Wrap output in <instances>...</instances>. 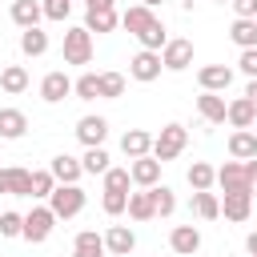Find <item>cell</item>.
<instances>
[{"mask_svg": "<svg viewBox=\"0 0 257 257\" xmlns=\"http://www.w3.org/2000/svg\"><path fill=\"white\" fill-rule=\"evenodd\" d=\"M120 24V12L116 8H84V28L92 32V36H104V32H112Z\"/></svg>", "mask_w": 257, "mask_h": 257, "instance_id": "ac0fdd59", "label": "cell"}, {"mask_svg": "<svg viewBox=\"0 0 257 257\" xmlns=\"http://www.w3.org/2000/svg\"><path fill=\"white\" fill-rule=\"evenodd\" d=\"M20 52L24 56H44L48 52V32L36 24V28H20Z\"/></svg>", "mask_w": 257, "mask_h": 257, "instance_id": "83f0119b", "label": "cell"}, {"mask_svg": "<svg viewBox=\"0 0 257 257\" xmlns=\"http://www.w3.org/2000/svg\"><path fill=\"white\" fill-rule=\"evenodd\" d=\"M245 173H249V189L257 193V157H253V161H245Z\"/></svg>", "mask_w": 257, "mask_h": 257, "instance_id": "7bdbcfd3", "label": "cell"}, {"mask_svg": "<svg viewBox=\"0 0 257 257\" xmlns=\"http://www.w3.org/2000/svg\"><path fill=\"white\" fill-rule=\"evenodd\" d=\"M40 8H44V20H68V12H72V0H40Z\"/></svg>", "mask_w": 257, "mask_h": 257, "instance_id": "f35d334b", "label": "cell"}, {"mask_svg": "<svg viewBox=\"0 0 257 257\" xmlns=\"http://www.w3.org/2000/svg\"><path fill=\"white\" fill-rule=\"evenodd\" d=\"M225 120H229L233 128H253V120H257V104H253V100L241 92V96H233V100H229Z\"/></svg>", "mask_w": 257, "mask_h": 257, "instance_id": "d6986e66", "label": "cell"}, {"mask_svg": "<svg viewBox=\"0 0 257 257\" xmlns=\"http://www.w3.org/2000/svg\"><path fill=\"white\" fill-rule=\"evenodd\" d=\"M120 153H124L128 161L149 157V153H153V133H145V128H128V133L120 137Z\"/></svg>", "mask_w": 257, "mask_h": 257, "instance_id": "603a6c76", "label": "cell"}, {"mask_svg": "<svg viewBox=\"0 0 257 257\" xmlns=\"http://www.w3.org/2000/svg\"><path fill=\"white\" fill-rule=\"evenodd\" d=\"M193 213H197V217H205V221H217V217H221V197H217L213 189L193 193Z\"/></svg>", "mask_w": 257, "mask_h": 257, "instance_id": "4dcf8cb0", "label": "cell"}, {"mask_svg": "<svg viewBox=\"0 0 257 257\" xmlns=\"http://www.w3.org/2000/svg\"><path fill=\"white\" fill-rule=\"evenodd\" d=\"M185 145H189V128L177 124V120H169V124L153 137V157H157L161 165H169V161H177V157L185 153Z\"/></svg>", "mask_w": 257, "mask_h": 257, "instance_id": "7a4b0ae2", "label": "cell"}, {"mask_svg": "<svg viewBox=\"0 0 257 257\" xmlns=\"http://www.w3.org/2000/svg\"><path fill=\"white\" fill-rule=\"evenodd\" d=\"M245 96H249V100H253V104H257V76H253V80H249V84H245Z\"/></svg>", "mask_w": 257, "mask_h": 257, "instance_id": "7dc6e473", "label": "cell"}, {"mask_svg": "<svg viewBox=\"0 0 257 257\" xmlns=\"http://www.w3.org/2000/svg\"><path fill=\"white\" fill-rule=\"evenodd\" d=\"M197 112H201L205 124H225V112H229L225 92H205V88H201V96H197Z\"/></svg>", "mask_w": 257, "mask_h": 257, "instance_id": "9a60e30c", "label": "cell"}, {"mask_svg": "<svg viewBox=\"0 0 257 257\" xmlns=\"http://www.w3.org/2000/svg\"><path fill=\"white\" fill-rule=\"evenodd\" d=\"M28 84H32V80H28V68H24V64H4V68H0V88H4L8 96H20Z\"/></svg>", "mask_w": 257, "mask_h": 257, "instance_id": "d4e9b609", "label": "cell"}, {"mask_svg": "<svg viewBox=\"0 0 257 257\" xmlns=\"http://www.w3.org/2000/svg\"><path fill=\"white\" fill-rule=\"evenodd\" d=\"M56 213H52V205L44 201V205H32V213H24V241L28 245H40V241H48L52 237V229H56Z\"/></svg>", "mask_w": 257, "mask_h": 257, "instance_id": "5b68a950", "label": "cell"}, {"mask_svg": "<svg viewBox=\"0 0 257 257\" xmlns=\"http://www.w3.org/2000/svg\"><path fill=\"white\" fill-rule=\"evenodd\" d=\"M161 161L149 153V157H137V161H128V173H133V185L137 189H153V185H161Z\"/></svg>", "mask_w": 257, "mask_h": 257, "instance_id": "7c38bea8", "label": "cell"}, {"mask_svg": "<svg viewBox=\"0 0 257 257\" xmlns=\"http://www.w3.org/2000/svg\"><path fill=\"white\" fill-rule=\"evenodd\" d=\"M185 181H189V189H193V193L213 189V185H217V169H213L209 161H193V165H189V173H185Z\"/></svg>", "mask_w": 257, "mask_h": 257, "instance_id": "4316f807", "label": "cell"}, {"mask_svg": "<svg viewBox=\"0 0 257 257\" xmlns=\"http://www.w3.org/2000/svg\"><path fill=\"white\" fill-rule=\"evenodd\" d=\"M161 68H165V60H161V52H153V48H141V52L128 60V76L141 80V84H153V80L161 76Z\"/></svg>", "mask_w": 257, "mask_h": 257, "instance_id": "8992f818", "label": "cell"}, {"mask_svg": "<svg viewBox=\"0 0 257 257\" xmlns=\"http://www.w3.org/2000/svg\"><path fill=\"white\" fill-rule=\"evenodd\" d=\"M141 4H145V8H161L165 0H141Z\"/></svg>", "mask_w": 257, "mask_h": 257, "instance_id": "c3c4849f", "label": "cell"}, {"mask_svg": "<svg viewBox=\"0 0 257 257\" xmlns=\"http://www.w3.org/2000/svg\"><path fill=\"white\" fill-rule=\"evenodd\" d=\"M48 169H52L56 185H80V177H84V165H80V157H72V153H56V157L48 161Z\"/></svg>", "mask_w": 257, "mask_h": 257, "instance_id": "8fae6325", "label": "cell"}, {"mask_svg": "<svg viewBox=\"0 0 257 257\" xmlns=\"http://www.w3.org/2000/svg\"><path fill=\"white\" fill-rule=\"evenodd\" d=\"M28 133V116H24V108H0V141H20Z\"/></svg>", "mask_w": 257, "mask_h": 257, "instance_id": "7402d4cb", "label": "cell"}, {"mask_svg": "<svg viewBox=\"0 0 257 257\" xmlns=\"http://www.w3.org/2000/svg\"><path fill=\"white\" fill-rule=\"evenodd\" d=\"M100 209H104L108 217H120V213L128 209V193H116V189H104V193H100Z\"/></svg>", "mask_w": 257, "mask_h": 257, "instance_id": "d590c367", "label": "cell"}, {"mask_svg": "<svg viewBox=\"0 0 257 257\" xmlns=\"http://www.w3.org/2000/svg\"><path fill=\"white\" fill-rule=\"evenodd\" d=\"M229 157L233 161H253L257 157V133L253 128H233L229 133Z\"/></svg>", "mask_w": 257, "mask_h": 257, "instance_id": "44dd1931", "label": "cell"}, {"mask_svg": "<svg viewBox=\"0 0 257 257\" xmlns=\"http://www.w3.org/2000/svg\"><path fill=\"white\" fill-rule=\"evenodd\" d=\"M169 249H173L177 257H197V249H201V229H197V225H177V229L169 233Z\"/></svg>", "mask_w": 257, "mask_h": 257, "instance_id": "2e32d148", "label": "cell"}, {"mask_svg": "<svg viewBox=\"0 0 257 257\" xmlns=\"http://www.w3.org/2000/svg\"><path fill=\"white\" fill-rule=\"evenodd\" d=\"M217 4H233V0H217Z\"/></svg>", "mask_w": 257, "mask_h": 257, "instance_id": "681fc988", "label": "cell"}, {"mask_svg": "<svg viewBox=\"0 0 257 257\" xmlns=\"http://www.w3.org/2000/svg\"><path fill=\"white\" fill-rule=\"evenodd\" d=\"M149 193H153V205H157V217H173V213H177V193H173L169 185H153Z\"/></svg>", "mask_w": 257, "mask_h": 257, "instance_id": "836d02e7", "label": "cell"}, {"mask_svg": "<svg viewBox=\"0 0 257 257\" xmlns=\"http://www.w3.org/2000/svg\"><path fill=\"white\" fill-rule=\"evenodd\" d=\"M64 96H72V76H68L64 68L44 72V80H40V100H44V104H60Z\"/></svg>", "mask_w": 257, "mask_h": 257, "instance_id": "9c48e42d", "label": "cell"}, {"mask_svg": "<svg viewBox=\"0 0 257 257\" xmlns=\"http://www.w3.org/2000/svg\"><path fill=\"white\" fill-rule=\"evenodd\" d=\"M48 205H52V213H56L60 221H72V217H80V213H84L88 197H84V189H80V185H56V189H52V197H48Z\"/></svg>", "mask_w": 257, "mask_h": 257, "instance_id": "277c9868", "label": "cell"}, {"mask_svg": "<svg viewBox=\"0 0 257 257\" xmlns=\"http://www.w3.org/2000/svg\"><path fill=\"white\" fill-rule=\"evenodd\" d=\"M0 237H24V213L4 209L0 213Z\"/></svg>", "mask_w": 257, "mask_h": 257, "instance_id": "8d00e7d4", "label": "cell"}, {"mask_svg": "<svg viewBox=\"0 0 257 257\" xmlns=\"http://www.w3.org/2000/svg\"><path fill=\"white\" fill-rule=\"evenodd\" d=\"M237 68H241V72L253 80V76H257V48H241V56H237Z\"/></svg>", "mask_w": 257, "mask_h": 257, "instance_id": "60d3db41", "label": "cell"}, {"mask_svg": "<svg viewBox=\"0 0 257 257\" xmlns=\"http://www.w3.org/2000/svg\"><path fill=\"white\" fill-rule=\"evenodd\" d=\"M233 12H237V16H253V20H257V0H233Z\"/></svg>", "mask_w": 257, "mask_h": 257, "instance_id": "b9f144b4", "label": "cell"}, {"mask_svg": "<svg viewBox=\"0 0 257 257\" xmlns=\"http://www.w3.org/2000/svg\"><path fill=\"white\" fill-rule=\"evenodd\" d=\"M133 221H153L157 217V205H153V193L141 189V193H128V209H124Z\"/></svg>", "mask_w": 257, "mask_h": 257, "instance_id": "f1b7e54d", "label": "cell"}, {"mask_svg": "<svg viewBox=\"0 0 257 257\" xmlns=\"http://www.w3.org/2000/svg\"><path fill=\"white\" fill-rule=\"evenodd\" d=\"M229 40H233L237 48H257V20H253V16H237V20L229 24Z\"/></svg>", "mask_w": 257, "mask_h": 257, "instance_id": "484cf974", "label": "cell"}, {"mask_svg": "<svg viewBox=\"0 0 257 257\" xmlns=\"http://www.w3.org/2000/svg\"><path fill=\"white\" fill-rule=\"evenodd\" d=\"M104 249H108L112 257H128V253L137 249V233H133L128 225H108V229H104Z\"/></svg>", "mask_w": 257, "mask_h": 257, "instance_id": "e0dca14e", "label": "cell"}, {"mask_svg": "<svg viewBox=\"0 0 257 257\" xmlns=\"http://www.w3.org/2000/svg\"><path fill=\"white\" fill-rule=\"evenodd\" d=\"M197 84H201L205 92H225V88L233 84V68H229V64H201V68H197Z\"/></svg>", "mask_w": 257, "mask_h": 257, "instance_id": "5bb4252c", "label": "cell"}, {"mask_svg": "<svg viewBox=\"0 0 257 257\" xmlns=\"http://www.w3.org/2000/svg\"><path fill=\"white\" fill-rule=\"evenodd\" d=\"M217 185L225 193H253L249 189V173H245V161H225L217 169Z\"/></svg>", "mask_w": 257, "mask_h": 257, "instance_id": "4fadbf2b", "label": "cell"}, {"mask_svg": "<svg viewBox=\"0 0 257 257\" xmlns=\"http://www.w3.org/2000/svg\"><path fill=\"white\" fill-rule=\"evenodd\" d=\"M245 249H249V257H257V229L245 237Z\"/></svg>", "mask_w": 257, "mask_h": 257, "instance_id": "f6af8a7d", "label": "cell"}, {"mask_svg": "<svg viewBox=\"0 0 257 257\" xmlns=\"http://www.w3.org/2000/svg\"><path fill=\"white\" fill-rule=\"evenodd\" d=\"M56 189V177L52 169H32V201H48Z\"/></svg>", "mask_w": 257, "mask_h": 257, "instance_id": "d6a6232c", "label": "cell"}, {"mask_svg": "<svg viewBox=\"0 0 257 257\" xmlns=\"http://www.w3.org/2000/svg\"><path fill=\"white\" fill-rule=\"evenodd\" d=\"M108 249H72V257H104Z\"/></svg>", "mask_w": 257, "mask_h": 257, "instance_id": "ee69618b", "label": "cell"}, {"mask_svg": "<svg viewBox=\"0 0 257 257\" xmlns=\"http://www.w3.org/2000/svg\"><path fill=\"white\" fill-rule=\"evenodd\" d=\"M72 133H76V141H80L84 149H96V145H104V137H108V120L96 116V112H84Z\"/></svg>", "mask_w": 257, "mask_h": 257, "instance_id": "30bf717a", "label": "cell"}, {"mask_svg": "<svg viewBox=\"0 0 257 257\" xmlns=\"http://www.w3.org/2000/svg\"><path fill=\"white\" fill-rule=\"evenodd\" d=\"M253 133H257V120H253Z\"/></svg>", "mask_w": 257, "mask_h": 257, "instance_id": "f907efd6", "label": "cell"}, {"mask_svg": "<svg viewBox=\"0 0 257 257\" xmlns=\"http://www.w3.org/2000/svg\"><path fill=\"white\" fill-rule=\"evenodd\" d=\"M112 157H108V149L104 145H96V149H84V157H80V165H84V173L88 177H104L112 165H108Z\"/></svg>", "mask_w": 257, "mask_h": 257, "instance_id": "f546056e", "label": "cell"}, {"mask_svg": "<svg viewBox=\"0 0 257 257\" xmlns=\"http://www.w3.org/2000/svg\"><path fill=\"white\" fill-rule=\"evenodd\" d=\"M84 8H116V0H84Z\"/></svg>", "mask_w": 257, "mask_h": 257, "instance_id": "bcb514c9", "label": "cell"}, {"mask_svg": "<svg viewBox=\"0 0 257 257\" xmlns=\"http://www.w3.org/2000/svg\"><path fill=\"white\" fill-rule=\"evenodd\" d=\"M72 249H104V233H96V229H80V233L72 237Z\"/></svg>", "mask_w": 257, "mask_h": 257, "instance_id": "ab89813d", "label": "cell"}, {"mask_svg": "<svg viewBox=\"0 0 257 257\" xmlns=\"http://www.w3.org/2000/svg\"><path fill=\"white\" fill-rule=\"evenodd\" d=\"M100 181H104V189H116V193H128V185H133V173H128V169H120V165H112V169H108V173H104Z\"/></svg>", "mask_w": 257, "mask_h": 257, "instance_id": "74e56055", "label": "cell"}, {"mask_svg": "<svg viewBox=\"0 0 257 257\" xmlns=\"http://www.w3.org/2000/svg\"><path fill=\"white\" fill-rule=\"evenodd\" d=\"M0 197H32V169L20 165L0 169Z\"/></svg>", "mask_w": 257, "mask_h": 257, "instance_id": "52a82bcc", "label": "cell"}, {"mask_svg": "<svg viewBox=\"0 0 257 257\" xmlns=\"http://www.w3.org/2000/svg\"><path fill=\"white\" fill-rule=\"evenodd\" d=\"M124 96V72H100V100Z\"/></svg>", "mask_w": 257, "mask_h": 257, "instance_id": "e575fe53", "label": "cell"}, {"mask_svg": "<svg viewBox=\"0 0 257 257\" xmlns=\"http://www.w3.org/2000/svg\"><path fill=\"white\" fill-rule=\"evenodd\" d=\"M120 28H128V36H137V40H141V48H153V52H161V48L169 44V32H165V24H161L157 8L128 4V8L120 12Z\"/></svg>", "mask_w": 257, "mask_h": 257, "instance_id": "6da1fadb", "label": "cell"}, {"mask_svg": "<svg viewBox=\"0 0 257 257\" xmlns=\"http://www.w3.org/2000/svg\"><path fill=\"white\" fill-rule=\"evenodd\" d=\"M161 60H165L169 72H185V68L193 64V40H185V36H169V44L161 48Z\"/></svg>", "mask_w": 257, "mask_h": 257, "instance_id": "ba28073f", "label": "cell"}, {"mask_svg": "<svg viewBox=\"0 0 257 257\" xmlns=\"http://www.w3.org/2000/svg\"><path fill=\"white\" fill-rule=\"evenodd\" d=\"M72 96L76 100H100V72H80L72 80Z\"/></svg>", "mask_w": 257, "mask_h": 257, "instance_id": "1f68e13d", "label": "cell"}, {"mask_svg": "<svg viewBox=\"0 0 257 257\" xmlns=\"http://www.w3.org/2000/svg\"><path fill=\"white\" fill-rule=\"evenodd\" d=\"M221 213H225V221H249V213H253V193H225V201H221Z\"/></svg>", "mask_w": 257, "mask_h": 257, "instance_id": "cb8c5ba5", "label": "cell"}, {"mask_svg": "<svg viewBox=\"0 0 257 257\" xmlns=\"http://www.w3.org/2000/svg\"><path fill=\"white\" fill-rule=\"evenodd\" d=\"M8 16H12L16 28H36V24L44 20V8H40V0H12Z\"/></svg>", "mask_w": 257, "mask_h": 257, "instance_id": "ffe728a7", "label": "cell"}, {"mask_svg": "<svg viewBox=\"0 0 257 257\" xmlns=\"http://www.w3.org/2000/svg\"><path fill=\"white\" fill-rule=\"evenodd\" d=\"M92 52H96V44H92V32L84 24H76V28L64 32V64L84 68V64H92Z\"/></svg>", "mask_w": 257, "mask_h": 257, "instance_id": "3957f363", "label": "cell"}]
</instances>
